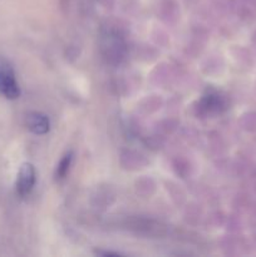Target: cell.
<instances>
[{"mask_svg": "<svg viewBox=\"0 0 256 257\" xmlns=\"http://www.w3.org/2000/svg\"><path fill=\"white\" fill-rule=\"evenodd\" d=\"M35 183V170L30 163H23L17 178V192L20 197L29 195Z\"/></svg>", "mask_w": 256, "mask_h": 257, "instance_id": "7a4b0ae2", "label": "cell"}, {"mask_svg": "<svg viewBox=\"0 0 256 257\" xmlns=\"http://www.w3.org/2000/svg\"><path fill=\"white\" fill-rule=\"evenodd\" d=\"M0 94L8 99H17L20 95V88L14 72L8 65H0Z\"/></svg>", "mask_w": 256, "mask_h": 257, "instance_id": "6da1fadb", "label": "cell"}, {"mask_svg": "<svg viewBox=\"0 0 256 257\" xmlns=\"http://www.w3.org/2000/svg\"><path fill=\"white\" fill-rule=\"evenodd\" d=\"M27 125L35 135H44L49 131V119L39 112H33L27 115Z\"/></svg>", "mask_w": 256, "mask_h": 257, "instance_id": "3957f363", "label": "cell"}, {"mask_svg": "<svg viewBox=\"0 0 256 257\" xmlns=\"http://www.w3.org/2000/svg\"><path fill=\"white\" fill-rule=\"evenodd\" d=\"M70 162H72V153H68L63 157V160L60 161V163L58 165L57 168V178H64L65 175L68 173L69 170Z\"/></svg>", "mask_w": 256, "mask_h": 257, "instance_id": "277c9868", "label": "cell"}]
</instances>
